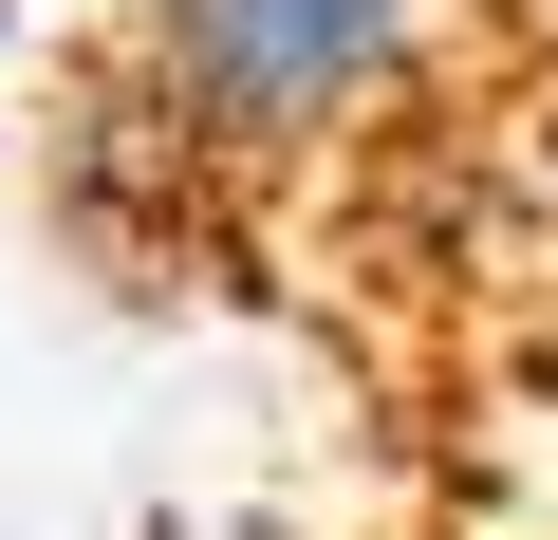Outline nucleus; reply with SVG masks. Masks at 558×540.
<instances>
[{
    "label": "nucleus",
    "instance_id": "nucleus-1",
    "mask_svg": "<svg viewBox=\"0 0 558 540\" xmlns=\"http://www.w3.org/2000/svg\"><path fill=\"white\" fill-rule=\"evenodd\" d=\"M410 57L428 0H131L94 57V131H131L168 187H279L354 112H391Z\"/></svg>",
    "mask_w": 558,
    "mask_h": 540
},
{
    "label": "nucleus",
    "instance_id": "nucleus-2",
    "mask_svg": "<svg viewBox=\"0 0 558 540\" xmlns=\"http://www.w3.org/2000/svg\"><path fill=\"white\" fill-rule=\"evenodd\" d=\"M539 57H558V0H539Z\"/></svg>",
    "mask_w": 558,
    "mask_h": 540
}]
</instances>
